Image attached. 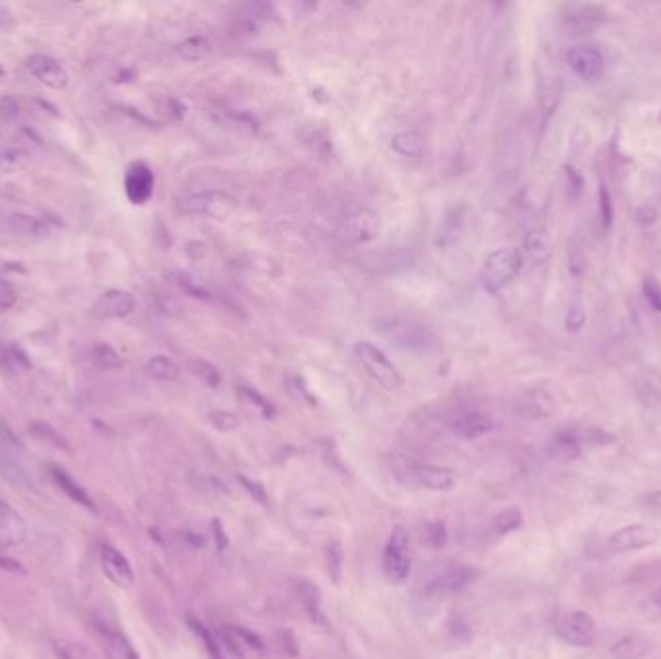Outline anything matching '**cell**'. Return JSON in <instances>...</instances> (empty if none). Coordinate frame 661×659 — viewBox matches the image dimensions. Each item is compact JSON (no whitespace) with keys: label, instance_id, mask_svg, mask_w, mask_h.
I'll list each match as a JSON object with an SVG mask.
<instances>
[{"label":"cell","instance_id":"34","mask_svg":"<svg viewBox=\"0 0 661 659\" xmlns=\"http://www.w3.org/2000/svg\"><path fill=\"white\" fill-rule=\"evenodd\" d=\"M24 163V151L12 145H0V171H14Z\"/></svg>","mask_w":661,"mask_h":659},{"label":"cell","instance_id":"7","mask_svg":"<svg viewBox=\"0 0 661 659\" xmlns=\"http://www.w3.org/2000/svg\"><path fill=\"white\" fill-rule=\"evenodd\" d=\"M26 68L29 74L41 84V86L55 89V91H64L70 84V74L64 68V64L51 55H29L26 60Z\"/></svg>","mask_w":661,"mask_h":659},{"label":"cell","instance_id":"12","mask_svg":"<svg viewBox=\"0 0 661 659\" xmlns=\"http://www.w3.org/2000/svg\"><path fill=\"white\" fill-rule=\"evenodd\" d=\"M28 526L22 515L0 497V549H12L24 544Z\"/></svg>","mask_w":661,"mask_h":659},{"label":"cell","instance_id":"43","mask_svg":"<svg viewBox=\"0 0 661 659\" xmlns=\"http://www.w3.org/2000/svg\"><path fill=\"white\" fill-rule=\"evenodd\" d=\"M213 534H215V545L219 551H225L227 545H229V538H227V532L223 528V522L219 518L213 520Z\"/></svg>","mask_w":661,"mask_h":659},{"label":"cell","instance_id":"44","mask_svg":"<svg viewBox=\"0 0 661 659\" xmlns=\"http://www.w3.org/2000/svg\"><path fill=\"white\" fill-rule=\"evenodd\" d=\"M16 26V14L6 4H0V29H10Z\"/></svg>","mask_w":661,"mask_h":659},{"label":"cell","instance_id":"25","mask_svg":"<svg viewBox=\"0 0 661 659\" xmlns=\"http://www.w3.org/2000/svg\"><path fill=\"white\" fill-rule=\"evenodd\" d=\"M391 147L403 157H420L426 151V140L418 132H401L393 138Z\"/></svg>","mask_w":661,"mask_h":659},{"label":"cell","instance_id":"38","mask_svg":"<svg viewBox=\"0 0 661 659\" xmlns=\"http://www.w3.org/2000/svg\"><path fill=\"white\" fill-rule=\"evenodd\" d=\"M188 623H190V629H192V631L196 632V634L202 638L205 650H207V652H209L213 658L219 659V646H217V642L213 640L211 632L207 631V629L203 627L202 623H200V621H196V619H188Z\"/></svg>","mask_w":661,"mask_h":659},{"label":"cell","instance_id":"13","mask_svg":"<svg viewBox=\"0 0 661 659\" xmlns=\"http://www.w3.org/2000/svg\"><path fill=\"white\" fill-rule=\"evenodd\" d=\"M515 412L526 420H544L555 412V399L546 389L534 387L518 397Z\"/></svg>","mask_w":661,"mask_h":659},{"label":"cell","instance_id":"45","mask_svg":"<svg viewBox=\"0 0 661 659\" xmlns=\"http://www.w3.org/2000/svg\"><path fill=\"white\" fill-rule=\"evenodd\" d=\"M646 507H650V509L656 511V513H661V488L652 491V493H648V497H646Z\"/></svg>","mask_w":661,"mask_h":659},{"label":"cell","instance_id":"15","mask_svg":"<svg viewBox=\"0 0 661 659\" xmlns=\"http://www.w3.org/2000/svg\"><path fill=\"white\" fill-rule=\"evenodd\" d=\"M232 198L225 192L217 190H207V192H198L192 194L188 200L184 201V209L194 215H209V217H221L227 211L232 209Z\"/></svg>","mask_w":661,"mask_h":659},{"label":"cell","instance_id":"22","mask_svg":"<svg viewBox=\"0 0 661 659\" xmlns=\"http://www.w3.org/2000/svg\"><path fill=\"white\" fill-rule=\"evenodd\" d=\"M51 476H53V480H55V484H57L58 488L62 489L74 503H78V505H82V507H86V509H89V511H95V503H93V499L89 497V493H87L86 489L82 488L64 468H60V466H51Z\"/></svg>","mask_w":661,"mask_h":659},{"label":"cell","instance_id":"23","mask_svg":"<svg viewBox=\"0 0 661 659\" xmlns=\"http://www.w3.org/2000/svg\"><path fill=\"white\" fill-rule=\"evenodd\" d=\"M298 594H300V600H302V605H304L308 617H310L316 625L325 627V625H327V619H325V613H323L321 596H319V588H317L316 584H312L310 580H300V584H298Z\"/></svg>","mask_w":661,"mask_h":659},{"label":"cell","instance_id":"31","mask_svg":"<svg viewBox=\"0 0 661 659\" xmlns=\"http://www.w3.org/2000/svg\"><path fill=\"white\" fill-rule=\"evenodd\" d=\"M190 368H192V372L196 373L198 379H200L202 383H205L207 387H213V389H215V387L221 385V372H219L211 362L198 358V360H194V362L190 364Z\"/></svg>","mask_w":661,"mask_h":659},{"label":"cell","instance_id":"32","mask_svg":"<svg viewBox=\"0 0 661 659\" xmlns=\"http://www.w3.org/2000/svg\"><path fill=\"white\" fill-rule=\"evenodd\" d=\"M240 397L248 404H252L263 418H273L275 416L273 404L267 401L263 395H259L258 391H254L250 387H240Z\"/></svg>","mask_w":661,"mask_h":659},{"label":"cell","instance_id":"18","mask_svg":"<svg viewBox=\"0 0 661 659\" xmlns=\"http://www.w3.org/2000/svg\"><path fill=\"white\" fill-rule=\"evenodd\" d=\"M493 430V420L486 412L468 410L451 422V431L460 439H478Z\"/></svg>","mask_w":661,"mask_h":659},{"label":"cell","instance_id":"20","mask_svg":"<svg viewBox=\"0 0 661 659\" xmlns=\"http://www.w3.org/2000/svg\"><path fill=\"white\" fill-rule=\"evenodd\" d=\"M350 236L356 242H372L379 236V219L372 209H360L350 217Z\"/></svg>","mask_w":661,"mask_h":659},{"label":"cell","instance_id":"27","mask_svg":"<svg viewBox=\"0 0 661 659\" xmlns=\"http://www.w3.org/2000/svg\"><path fill=\"white\" fill-rule=\"evenodd\" d=\"M211 53V41L202 35H194L184 39L182 43H178L176 47V55L184 60H202Z\"/></svg>","mask_w":661,"mask_h":659},{"label":"cell","instance_id":"40","mask_svg":"<svg viewBox=\"0 0 661 659\" xmlns=\"http://www.w3.org/2000/svg\"><path fill=\"white\" fill-rule=\"evenodd\" d=\"M426 542L432 547H443L447 542V528L443 522H432L426 526Z\"/></svg>","mask_w":661,"mask_h":659},{"label":"cell","instance_id":"4","mask_svg":"<svg viewBox=\"0 0 661 659\" xmlns=\"http://www.w3.org/2000/svg\"><path fill=\"white\" fill-rule=\"evenodd\" d=\"M555 634L561 642L573 648H588L598 638V625L588 611L573 609L557 619Z\"/></svg>","mask_w":661,"mask_h":659},{"label":"cell","instance_id":"29","mask_svg":"<svg viewBox=\"0 0 661 659\" xmlns=\"http://www.w3.org/2000/svg\"><path fill=\"white\" fill-rule=\"evenodd\" d=\"M522 526V513L518 509H507L493 518V528L499 536L511 534Z\"/></svg>","mask_w":661,"mask_h":659},{"label":"cell","instance_id":"42","mask_svg":"<svg viewBox=\"0 0 661 659\" xmlns=\"http://www.w3.org/2000/svg\"><path fill=\"white\" fill-rule=\"evenodd\" d=\"M58 656L62 659H91L86 648L80 644H58Z\"/></svg>","mask_w":661,"mask_h":659},{"label":"cell","instance_id":"5","mask_svg":"<svg viewBox=\"0 0 661 659\" xmlns=\"http://www.w3.org/2000/svg\"><path fill=\"white\" fill-rule=\"evenodd\" d=\"M0 476L18 488H33L29 468L24 462L22 445L6 428H0Z\"/></svg>","mask_w":661,"mask_h":659},{"label":"cell","instance_id":"28","mask_svg":"<svg viewBox=\"0 0 661 659\" xmlns=\"http://www.w3.org/2000/svg\"><path fill=\"white\" fill-rule=\"evenodd\" d=\"M91 358L101 370H116V368L122 366V356L111 344H95L93 350H91Z\"/></svg>","mask_w":661,"mask_h":659},{"label":"cell","instance_id":"21","mask_svg":"<svg viewBox=\"0 0 661 659\" xmlns=\"http://www.w3.org/2000/svg\"><path fill=\"white\" fill-rule=\"evenodd\" d=\"M582 449H584V447H582V443H580V439H578V431H576V428H573V430L559 431V433L551 439V443H549L551 457L557 460H565V462L578 459L580 453H582Z\"/></svg>","mask_w":661,"mask_h":659},{"label":"cell","instance_id":"39","mask_svg":"<svg viewBox=\"0 0 661 659\" xmlns=\"http://www.w3.org/2000/svg\"><path fill=\"white\" fill-rule=\"evenodd\" d=\"M238 482L242 484V488L246 489L254 501H258L259 505H269V495H267V489L263 488L259 482L256 480H250L246 476H238Z\"/></svg>","mask_w":661,"mask_h":659},{"label":"cell","instance_id":"3","mask_svg":"<svg viewBox=\"0 0 661 659\" xmlns=\"http://www.w3.org/2000/svg\"><path fill=\"white\" fill-rule=\"evenodd\" d=\"M354 356L366 373L381 387L395 391L403 385V375L397 366L385 356L381 348L372 343H358L354 346Z\"/></svg>","mask_w":661,"mask_h":659},{"label":"cell","instance_id":"11","mask_svg":"<svg viewBox=\"0 0 661 659\" xmlns=\"http://www.w3.org/2000/svg\"><path fill=\"white\" fill-rule=\"evenodd\" d=\"M155 190V174L142 161L132 163L124 176V192L126 198L134 205H144L151 200Z\"/></svg>","mask_w":661,"mask_h":659},{"label":"cell","instance_id":"26","mask_svg":"<svg viewBox=\"0 0 661 659\" xmlns=\"http://www.w3.org/2000/svg\"><path fill=\"white\" fill-rule=\"evenodd\" d=\"M145 372L149 377H153L155 381H174L178 377V366L173 358L157 354L151 356L145 364Z\"/></svg>","mask_w":661,"mask_h":659},{"label":"cell","instance_id":"46","mask_svg":"<svg viewBox=\"0 0 661 659\" xmlns=\"http://www.w3.org/2000/svg\"><path fill=\"white\" fill-rule=\"evenodd\" d=\"M652 602H654L656 607H660L661 609V588H658V590L654 592V596H652Z\"/></svg>","mask_w":661,"mask_h":659},{"label":"cell","instance_id":"19","mask_svg":"<svg viewBox=\"0 0 661 659\" xmlns=\"http://www.w3.org/2000/svg\"><path fill=\"white\" fill-rule=\"evenodd\" d=\"M474 569L470 567H451L447 569L441 576H437L430 586V592L433 594H457L460 590H464L472 578H474Z\"/></svg>","mask_w":661,"mask_h":659},{"label":"cell","instance_id":"30","mask_svg":"<svg viewBox=\"0 0 661 659\" xmlns=\"http://www.w3.org/2000/svg\"><path fill=\"white\" fill-rule=\"evenodd\" d=\"M325 557H327V569L329 574L339 582L343 576V563H345V551L341 542H331L327 544L325 549Z\"/></svg>","mask_w":661,"mask_h":659},{"label":"cell","instance_id":"17","mask_svg":"<svg viewBox=\"0 0 661 659\" xmlns=\"http://www.w3.org/2000/svg\"><path fill=\"white\" fill-rule=\"evenodd\" d=\"M414 482L420 488L430 489V491H453L457 486V478L449 468L435 466V464H418L412 468Z\"/></svg>","mask_w":661,"mask_h":659},{"label":"cell","instance_id":"41","mask_svg":"<svg viewBox=\"0 0 661 659\" xmlns=\"http://www.w3.org/2000/svg\"><path fill=\"white\" fill-rule=\"evenodd\" d=\"M178 277H182V279H178V281H180L182 288H186L190 294L200 296L203 300L209 298V288L205 287L203 283H200V279H196V277H192V275H184V273H180Z\"/></svg>","mask_w":661,"mask_h":659},{"label":"cell","instance_id":"2","mask_svg":"<svg viewBox=\"0 0 661 659\" xmlns=\"http://www.w3.org/2000/svg\"><path fill=\"white\" fill-rule=\"evenodd\" d=\"M412 571V545L403 526H395L383 551V573L393 584H404Z\"/></svg>","mask_w":661,"mask_h":659},{"label":"cell","instance_id":"10","mask_svg":"<svg viewBox=\"0 0 661 659\" xmlns=\"http://www.w3.org/2000/svg\"><path fill=\"white\" fill-rule=\"evenodd\" d=\"M567 62L578 78L592 82L604 72L605 58L594 45H575L567 53Z\"/></svg>","mask_w":661,"mask_h":659},{"label":"cell","instance_id":"8","mask_svg":"<svg viewBox=\"0 0 661 659\" xmlns=\"http://www.w3.org/2000/svg\"><path fill=\"white\" fill-rule=\"evenodd\" d=\"M99 565L103 574L122 590H128L136 582V574L128 561V557L118 551L115 545L103 544L99 549Z\"/></svg>","mask_w":661,"mask_h":659},{"label":"cell","instance_id":"14","mask_svg":"<svg viewBox=\"0 0 661 659\" xmlns=\"http://www.w3.org/2000/svg\"><path fill=\"white\" fill-rule=\"evenodd\" d=\"M607 20H609L607 10L598 4L571 6L569 12L563 16V22L575 33H592L594 29L604 26Z\"/></svg>","mask_w":661,"mask_h":659},{"label":"cell","instance_id":"33","mask_svg":"<svg viewBox=\"0 0 661 659\" xmlns=\"http://www.w3.org/2000/svg\"><path fill=\"white\" fill-rule=\"evenodd\" d=\"M526 252L530 254V258L546 259L549 256V240H547L546 234L544 232H532L528 238H526Z\"/></svg>","mask_w":661,"mask_h":659},{"label":"cell","instance_id":"9","mask_svg":"<svg viewBox=\"0 0 661 659\" xmlns=\"http://www.w3.org/2000/svg\"><path fill=\"white\" fill-rule=\"evenodd\" d=\"M136 310V298L132 292L122 288L105 290L93 306V316L97 319H124L132 316Z\"/></svg>","mask_w":661,"mask_h":659},{"label":"cell","instance_id":"1","mask_svg":"<svg viewBox=\"0 0 661 659\" xmlns=\"http://www.w3.org/2000/svg\"><path fill=\"white\" fill-rule=\"evenodd\" d=\"M522 254L515 248H501L491 252L480 271L482 287L491 294H497L499 290L509 287L522 269Z\"/></svg>","mask_w":661,"mask_h":659},{"label":"cell","instance_id":"36","mask_svg":"<svg viewBox=\"0 0 661 659\" xmlns=\"http://www.w3.org/2000/svg\"><path fill=\"white\" fill-rule=\"evenodd\" d=\"M642 292L646 302L652 306L654 312L661 314V285L654 277H644L642 281Z\"/></svg>","mask_w":661,"mask_h":659},{"label":"cell","instance_id":"16","mask_svg":"<svg viewBox=\"0 0 661 659\" xmlns=\"http://www.w3.org/2000/svg\"><path fill=\"white\" fill-rule=\"evenodd\" d=\"M4 229L8 230L10 234H14L18 238H26V240H41V238L49 236V232H51V227L41 217L24 213V211H14V213L6 215Z\"/></svg>","mask_w":661,"mask_h":659},{"label":"cell","instance_id":"24","mask_svg":"<svg viewBox=\"0 0 661 659\" xmlns=\"http://www.w3.org/2000/svg\"><path fill=\"white\" fill-rule=\"evenodd\" d=\"M648 650L650 646L644 638L631 634V636H623L611 646V656L615 659H642L648 654Z\"/></svg>","mask_w":661,"mask_h":659},{"label":"cell","instance_id":"35","mask_svg":"<svg viewBox=\"0 0 661 659\" xmlns=\"http://www.w3.org/2000/svg\"><path fill=\"white\" fill-rule=\"evenodd\" d=\"M209 422L215 430L219 431H234L240 426V420L227 410H213L209 412Z\"/></svg>","mask_w":661,"mask_h":659},{"label":"cell","instance_id":"37","mask_svg":"<svg viewBox=\"0 0 661 659\" xmlns=\"http://www.w3.org/2000/svg\"><path fill=\"white\" fill-rule=\"evenodd\" d=\"M18 302V292L14 285L0 277V314H8Z\"/></svg>","mask_w":661,"mask_h":659},{"label":"cell","instance_id":"6","mask_svg":"<svg viewBox=\"0 0 661 659\" xmlns=\"http://www.w3.org/2000/svg\"><path fill=\"white\" fill-rule=\"evenodd\" d=\"M660 542V532L650 524H629L607 538V549L611 553H631L646 547H652Z\"/></svg>","mask_w":661,"mask_h":659}]
</instances>
